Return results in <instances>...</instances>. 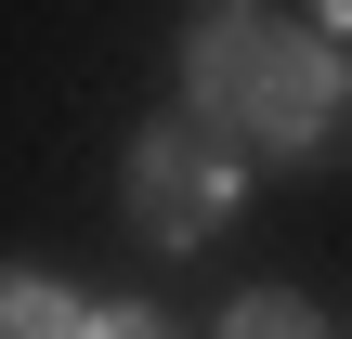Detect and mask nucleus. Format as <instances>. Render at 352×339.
<instances>
[{
    "label": "nucleus",
    "instance_id": "obj_3",
    "mask_svg": "<svg viewBox=\"0 0 352 339\" xmlns=\"http://www.w3.org/2000/svg\"><path fill=\"white\" fill-rule=\"evenodd\" d=\"M0 339H78V300L52 274H0Z\"/></svg>",
    "mask_w": 352,
    "mask_h": 339
},
{
    "label": "nucleus",
    "instance_id": "obj_5",
    "mask_svg": "<svg viewBox=\"0 0 352 339\" xmlns=\"http://www.w3.org/2000/svg\"><path fill=\"white\" fill-rule=\"evenodd\" d=\"M78 339H183L157 300H118V314H78Z\"/></svg>",
    "mask_w": 352,
    "mask_h": 339
},
{
    "label": "nucleus",
    "instance_id": "obj_4",
    "mask_svg": "<svg viewBox=\"0 0 352 339\" xmlns=\"http://www.w3.org/2000/svg\"><path fill=\"white\" fill-rule=\"evenodd\" d=\"M222 339H327V327H314L300 300H274V287H261V300H235V314H222Z\"/></svg>",
    "mask_w": 352,
    "mask_h": 339
},
{
    "label": "nucleus",
    "instance_id": "obj_2",
    "mask_svg": "<svg viewBox=\"0 0 352 339\" xmlns=\"http://www.w3.org/2000/svg\"><path fill=\"white\" fill-rule=\"evenodd\" d=\"M222 209H235V144L196 131V118L144 131V157H131V222H144L157 248H196V235H222Z\"/></svg>",
    "mask_w": 352,
    "mask_h": 339
},
{
    "label": "nucleus",
    "instance_id": "obj_1",
    "mask_svg": "<svg viewBox=\"0 0 352 339\" xmlns=\"http://www.w3.org/2000/svg\"><path fill=\"white\" fill-rule=\"evenodd\" d=\"M196 131H248L274 157H314L340 131V52L261 26V13H209L196 26Z\"/></svg>",
    "mask_w": 352,
    "mask_h": 339
}]
</instances>
